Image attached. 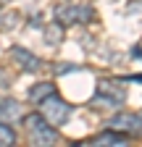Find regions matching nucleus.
<instances>
[{"instance_id":"1","label":"nucleus","mask_w":142,"mask_h":147,"mask_svg":"<svg viewBox=\"0 0 142 147\" xmlns=\"http://www.w3.org/2000/svg\"><path fill=\"white\" fill-rule=\"evenodd\" d=\"M126 102V87H124V79H100L97 89L90 100L92 110H100V113H113V110L124 108Z\"/></svg>"},{"instance_id":"2","label":"nucleus","mask_w":142,"mask_h":147,"mask_svg":"<svg viewBox=\"0 0 142 147\" xmlns=\"http://www.w3.org/2000/svg\"><path fill=\"white\" fill-rule=\"evenodd\" d=\"M24 129H26V137L32 144H37V147H45V144H58L61 142V134H58V129L47 123L42 116H40V110L37 113H24Z\"/></svg>"},{"instance_id":"3","label":"nucleus","mask_w":142,"mask_h":147,"mask_svg":"<svg viewBox=\"0 0 142 147\" xmlns=\"http://www.w3.org/2000/svg\"><path fill=\"white\" fill-rule=\"evenodd\" d=\"M37 108H40V116H42L47 123H53L55 129L63 126V123L71 118V113H74V105L66 102V100L58 95V89L50 92V95H45V97L37 102Z\"/></svg>"},{"instance_id":"4","label":"nucleus","mask_w":142,"mask_h":147,"mask_svg":"<svg viewBox=\"0 0 142 147\" xmlns=\"http://www.w3.org/2000/svg\"><path fill=\"white\" fill-rule=\"evenodd\" d=\"M108 129L132 137H142V113H132V110H113V116L108 118Z\"/></svg>"},{"instance_id":"5","label":"nucleus","mask_w":142,"mask_h":147,"mask_svg":"<svg viewBox=\"0 0 142 147\" xmlns=\"http://www.w3.org/2000/svg\"><path fill=\"white\" fill-rule=\"evenodd\" d=\"M53 16L61 26H74V24H87L95 18V8L92 5H55Z\"/></svg>"},{"instance_id":"6","label":"nucleus","mask_w":142,"mask_h":147,"mask_svg":"<svg viewBox=\"0 0 142 147\" xmlns=\"http://www.w3.org/2000/svg\"><path fill=\"white\" fill-rule=\"evenodd\" d=\"M11 58L16 61V66H19L21 71H26V74H37V71L42 68V61H40L32 50H26V47H21V45H13V47H11Z\"/></svg>"},{"instance_id":"7","label":"nucleus","mask_w":142,"mask_h":147,"mask_svg":"<svg viewBox=\"0 0 142 147\" xmlns=\"http://www.w3.org/2000/svg\"><path fill=\"white\" fill-rule=\"evenodd\" d=\"M84 144H90V147H124V144H129V137L121 131H113V129H105V131H100L97 137H92Z\"/></svg>"},{"instance_id":"8","label":"nucleus","mask_w":142,"mask_h":147,"mask_svg":"<svg viewBox=\"0 0 142 147\" xmlns=\"http://www.w3.org/2000/svg\"><path fill=\"white\" fill-rule=\"evenodd\" d=\"M21 118H24V105L19 100L0 97V121H3V123H16Z\"/></svg>"},{"instance_id":"9","label":"nucleus","mask_w":142,"mask_h":147,"mask_svg":"<svg viewBox=\"0 0 142 147\" xmlns=\"http://www.w3.org/2000/svg\"><path fill=\"white\" fill-rule=\"evenodd\" d=\"M50 92H55V84H53V82H37V84L29 89V102L37 105L45 95H50Z\"/></svg>"},{"instance_id":"10","label":"nucleus","mask_w":142,"mask_h":147,"mask_svg":"<svg viewBox=\"0 0 142 147\" xmlns=\"http://www.w3.org/2000/svg\"><path fill=\"white\" fill-rule=\"evenodd\" d=\"M11 144H16V131L11 129V123L0 121V147H11Z\"/></svg>"},{"instance_id":"11","label":"nucleus","mask_w":142,"mask_h":147,"mask_svg":"<svg viewBox=\"0 0 142 147\" xmlns=\"http://www.w3.org/2000/svg\"><path fill=\"white\" fill-rule=\"evenodd\" d=\"M45 37H47V42L50 45H58L61 42V37H63V26L55 21V24H50V26H45Z\"/></svg>"},{"instance_id":"12","label":"nucleus","mask_w":142,"mask_h":147,"mask_svg":"<svg viewBox=\"0 0 142 147\" xmlns=\"http://www.w3.org/2000/svg\"><path fill=\"white\" fill-rule=\"evenodd\" d=\"M5 26V21H3V11H0V29H3Z\"/></svg>"}]
</instances>
